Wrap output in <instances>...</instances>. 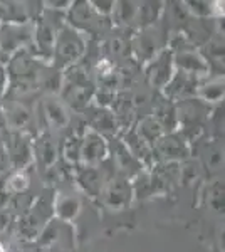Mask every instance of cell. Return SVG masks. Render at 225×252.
Segmentation results:
<instances>
[{"instance_id": "cell-1", "label": "cell", "mask_w": 225, "mask_h": 252, "mask_svg": "<svg viewBox=\"0 0 225 252\" xmlns=\"http://www.w3.org/2000/svg\"><path fill=\"white\" fill-rule=\"evenodd\" d=\"M0 252H5V251H3V247H2V246H0Z\"/></svg>"}]
</instances>
